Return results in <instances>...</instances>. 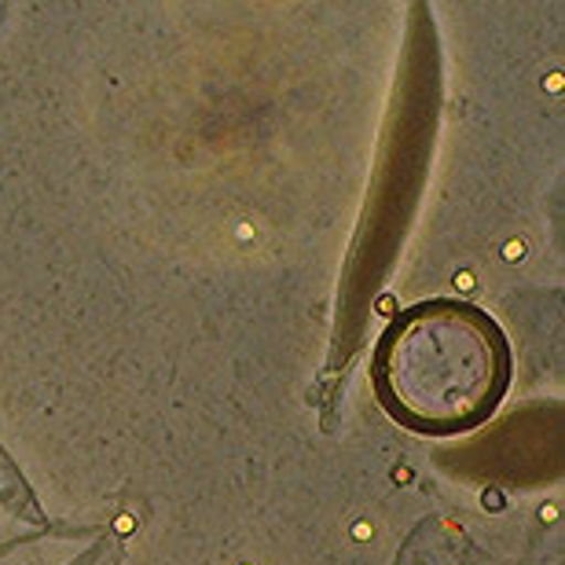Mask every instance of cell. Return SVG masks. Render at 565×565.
<instances>
[{"label":"cell","instance_id":"1","mask_svg":"<svg viewBox=\"0 0 565 565\" xmlns=\"http://www.w3.org/2000/svg\"><path fill=\"white\" fill-rule=\"evenodd\" d=\"M514 353L489 312L459 298L401 309L371 360L375 397L393 423L423 437L484 426L507 397Z\"/></svg>","mask_w":565,"mask_h":565}]
</instances>
